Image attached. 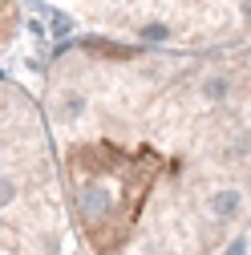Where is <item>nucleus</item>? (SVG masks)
Masks as SVG:
<instances>
[{
  "label": "nucleus",
  "instance_id": "1",
  "mask_svg": "<svg viewBox=\"0 0 251 255\" xmlns=\"http://www.w3.org/2000/svg\"><path fill=\"white\" fill-rule=\"evenodd\" d=\"M37 102L85 255H223L247 231V45L89 37Z\"/></svg>",
  "mask_w": 251,
  "mask_h": 255
},
{
  "label": "nucleus",
  "instance_id": "2",
  "mask_svg": "<svg viewBox=\"0 0 251 255\" xmlns=\"http://www.w3.org/2000/svg\"><path fill=\"white\" fill-rule=\"evenodd\" d=\"M65 235L69 215L41 102L0 77V255H57Z\"/></svg>",
  "mask_w": 251,
  "mask_h": 255
},
{
  "label": "nucleus",
  "instance_id": "3",
  "mask_svg": "<svg viewBox=\"0 0 251 255\" xmlns=\"http://www.w3.org/2000/svg\"><path fill=\"white\" fill-rule=\"evenodd\" d=\"M93 37L219 49L247 45V0H57Z\"/></svg>",
  "mask_w": 251,
  "mask_h": 255
},
{
  "label": "nucleus",
  "instance_id": "4",
  "mask_svg": "<svg viewBox=\"0 0 251 255\" xmlns=\"http://www.w3.org/2000/svg\"><path fill=\"white\" fill-rule=\"evenodd\" d=\"M16 24H20V4L16 0H0V49L16 37Z\"/></svg>",
  "mask_w": 251,
  "mask_h": 255
}]
</instances>
